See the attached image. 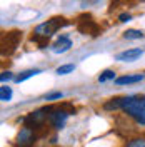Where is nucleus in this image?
<instances>
[{
  "label": "nucleus",
  "mask_w": 145,
  "mask_h": 147,
  "mask_svg": "<svg viewBox=\"0 0 145 147\" xmlns=\"http://www.w3.org/2000/svg\"><path fill=\"white\" fill-rule=\"evenodd\" d=\"M122 110L130 115L137 124L145 125V97L144 95H125Z\"/></svg>",
  "instance_id": "nucleus-1"
},
{
  "label": "nucleus",
  "mask_w": 145,
  "mask_h": 147,
  "mask_svg": "<svg viewBox=\"0 0 145 147\" xmlns=\"http://www.w3.org/2000/svg\"><path fill=\"white\" fill-rule=\"evenodd\" d=\"M68 24H70V22L64 17H54L52 20H48V22H44V24L37 25L35 30H34L32 40H35V42H38L40 38L48 40V38L55 34V30H58L60 27H65V25H68Z\"/></svg>",
  "instance_id": "nucleus-2"
},
{
  "label": "nucleus",
  "mask_w": 145,
  "mask_h": 147,
  "mask_svg": "<svg viewBox=\"0 0 145 147\" xmlns=\"http://www.w3.org/2000/svg\"><path fill=\"white\" fill-rule=\"evenodd\" d=\"M52 109H54V107L48 105V107H42V109H38V110L30 112L27 117L23 119L25 125H28V127H38V125H44L47 120H48V114H50V110Z\"/></svg>",
  "instance_id": "nucleus-3"
},
{
  "label": "nucleus",
  "mask_w": 145,
  "mask_h": 147,
  "mask_svg": "<svg viewBox=\"0 0 145 147\" xmlns=\"http://www.w3.org/2000/svg\"><path fill=\"white\" fill-rule=\"evenodd\" d=\"M20 38H22V32L18 30L5 34L2 37V55H10L12 52H15V49L20 44Z\"/></svg>",
  "instance_id": "nucleus-4"
},
{
  "label": "nucleus",
  "mask_w": 145,
  "mask_h": 147,
  "mask_svg": "<svg viewBox=\"0 0 145 147\" xmlns=\"http://www.w3.org/2000/svg\"><path fill=\"white\" fill-rule=\"evenodd\" d=\"M68 115H70V112L65 110L64 107H54L48 114V124L54 129H64Z\"/></svg>",
  "instance_id": "nucleus-5"
},
{
  "label": "nucleus",
  "mask_w": 145,
  "mask_h": 147,
  "mask_svg": "<svg viewBox=\"0 0 145 147\" xmlns=\"http://www.w3.org/2000/svg\"><path fill=\"white\" fill-rule=\"evenodd\" d=\"M35 130L32 127H28V125H23V127L20 129V132L17 134V139H15V144L18 147H30L34 146V142H35Z\"/></svg>",
  "instance_id": "nucleus-6"
},
{
  "label": "nucleus",
  "mask_w": 145,
  "mask_h": 147,
  "mask_svg": "<svg viewBox=\"0 0 145 147\" xmlns=\"http://www.w3.org/2000/svg\"><path fill=\"white\" fill-rule=\"evenodd\" d=\"M79 30L82 34H90V35H99V25L92 20L90 15H80L79 17Z\"/></svg>",
  "instance_id": "nucleus-7"
},
{
  "label": "nucleus",
  "mask_w": 145,
  "mask_h": 147,
  "mask_svg": "<svg viewBox=\"0 0 145 147\" xmlns=\"http://www.w3.org/2000/svg\"><path fill=\"white\" fill-rule=\"evenodd\" d=\"M144 54L142 49H128V50H124L120 54L115 55V60L118 62H135L137 59H140Z\"/></svg>",
  "instance_id": "nucleus-8"
},
{
  "label": "nucleus",
  "mask_w": 145,
  "mask_h": 147,
  "mask_svg": "<svg viewBox=\"0 0 145 147\" xmlns=\"http://www.w3.org/2000/svg\"><path fill=\"white\" fill-rule=\"evenodd\" d=\"M70 47H72V40L67 35H60L52 44V52L54 54H64L67 50H70Z\"/></svg>",
  "instance_id": "nucleus-9"
},
{
  "label": "nucleus",
  "mask_w": 145,
  "mask_h": 147,
  "mask_svg": "<svg viewBox=\"0 0 145 147\" xmlns=\"http://www.w3.org/2000/svg\"><path fill=\"white\" fill-rule=\"evenodd\" d=\"M144 79L142 74H135V75H122V77H117L115 79V84L117 85H128V84H137Z\"/></svg>",
  "instance_id": "nucleus-10"
},
{
  "label": "nucleus",
  "mask_w": 145,
  "mask_h": 147,
  "mask_svg": "<svg viewBox=\"0 0 145 147\" xmlns=\"http://www.w3.org/2000/svg\"><path fill=\"white\" fill-rule=\"evenodd\" d=\"M122 107H124V97H115V99H110L103 104L105 110H120Z\"/></svg>",
  "instance_id": "nucleus-11"
},
{
  "label": "nucleus",
  "mask_w": 145,
  "mask_h": 147,
  "mask_svg": "<svg viewBox=\"0 0 145 147\" xmlns=\"http://www.w3.org/2000/svg\"><path fill=\"white\" fill-rule=\"evenodd\" d=\"M145 34L142 30H137V28H128L124 32V38H127V40H138V38H144Z\"/></svg>",
  "instance_id": "nucleus-12"
},
{
  "label": "nucleus",
  "mask_w": 145,
  "mask_h": 147,
  "mask_svg": "<svg viewBox=\"0 0 145 147\" xmlns=\"http://www.w3.org/2000/svg\"><path fill=\"white\" fill-rule=\"evenodd\" d=\"M42 70L40 69H30V70H25V72H22L18 77H15V82L20 84L23 82V80H27V79H30V77H34V75H37V74H40Z\"/></svg>",
  "instance_id": "nucleus-13"
},
{
  "label": "nucleus",
  "mask_w": 145,
  "mask_h": 147,
  "mask_svg": "<svg viewBox=\"0 0 145 147\" xmlns=\"http://www.w3.org/2000/svg\"><path fill=\"white\" fill-rule=\"evenodd\" d=\"M12 99V89L9 85H2L0 87V100L2 102H9Z\"/></svg>",
  "instance_id": "nucleus-14"
},
{
  "label": "nucleus",
  "mask_w": 145,
  "mask_h": 147,
  "mask_svg": "<svg viewBox=\"0 0 145 147\" xmlns=\"http://www.w3.org/2000/svg\"><path fill=\"white\" fill-rule=\"evenodd\" d=\"M113 79H115V72L110 70V69L103 70V72L99 75V82H107V80H113Z\"/></svg>",
  "instance_id": "nucleus-15"
},
{
  "label": "nucleus",
  "mask_w": 145,
  "mask_h": 147,
  "mask_svg": "<svg viewBox=\"0 0 145 147\" xmlns=\"http://www.w3.org/2000/svg\"><path fill=\"white\" fill-rule=\"evenodd\" d=\"M73 69H75V65H73V64L60 65V67H58V69H57V74H58V75H67V74L73 72Z\"/></svg>",
  "instance_id": "nucleus-16"
},
{
  "label": "nucleus",
  "mask_w": 145,
  "mask_h": 147,
  "mask_svg": "<svg viewBox=\"0 0 145 147\" xmlns=\"http://www.w3.org/2000/svg\"><path fill=\"white\" fill-rule=\"evenodd\" d=\"M125 147H145V139L144 137H137V139H132L128 140Z\"/></svg>",
  "instance_id": "nucleus-17"
},
{
  "label": "nucleus",
  "mask_w": 145,
  "mask_h": 147,
  "mask_svg": "<svg viewBox=\"0 0 145 147\" xmlns=\"http://www.w3.org/2000/svg\"><path fill=\"white\" fill-rule=\"evenodd\" d=\"M62 97H64L62 92H54V94H48L45 99L47 100H58V99H62Z\"/></svg>",
  "instance_id": "nucleus-18"
},
{
  "label": "nucleus",
  "mask_w": 145,
  "mask_h": 147,
  "mask_svg": "<svg viewBox=\"0 0 145 147\" xmlns=\"http://www.w3.org/2000/svg\"><path fill=\"white\" fill-rule=\"evenodd\" d=\"M12 79H13L12 72H2V75H0V80L2 82H7V80H12Z\"/></svg>",
  "instance_id": "nucleus-19"
},
{
  "label": "nucleus",
  "mask_w": 145,
  "mask_h": 147,
  "mask_svg": "<svg viewBox=\"0 0 145 147\" xmlns=\"http://www.w3.org/2000/svg\"><path fill=\"white\" fill-rule=\"evenodd\" d=\"M130 18H132L130 13H120V15H118V20H120V22H128Z\"/></svg>",
  "instance_id": "nucleus-20"
}]
</instances>
